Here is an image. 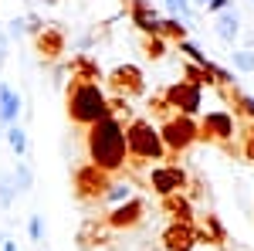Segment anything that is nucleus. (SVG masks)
<instances>
[{
  "label": "nucleus",
  "mask_w": 254,
  "mask_h": 251,
  "mask_svg": "<svg viewBox=\"0 0 254 251\" xmlns=\"http://www.w3.org/2000/svg\"><path fill=\"white\" fill-rule=\"evenodd\" d=\"M85 153L92 160V167H98L102 173H119L122 167H126V126H122V119L116 116H105L98 119L95 126H88V133H85Z\"/></svg>",
  "instance_id": "1"
},
{
  "label": "nucleus",
  "mask_w": 254,
  "mask_h": 251,
  "mask_svg": "<svg viewBox=\"0 0 254 251\" xmlns=\"http://www.w3.org/2000/svg\"><path fill=\"white\" fill-rule=\"evenodd\" d=\"M126 153H129V167L139 170L153 160H163L166 163V146H163V136H159V126H153V119H132L126 126Z\"/></svg>",
  "instance_id": "2"
},
{
  "label": "nucleus",
  "mask_w": 254,
  "mask_h": 251,
  "mask_svg": "<svg viewBox=\"0 0 254 251\" xmlns=\"http://www.w3.org/2000/svg\"><path fill=\"white\" fill-rule=\"evenodd\" d=\"M64 102H68V119L75 126H95L98 119L109 116V98L98 85H88V82H68V92H64Z\"/></svg>",
  "instance_id": "3"
},
{
  "label": "nucleus",
  "mask_w": 254,
  "mask_h": 251,
  "mask_svg": "<svg viewBox=\"0 0 254 251\" xmlns=\"http://www.w3.org/2000/svg\"><path fill=\"white\" fill-rule=\"evenodd\" d=\"M159 136H163V146H166V153H187L190 146H193L196 139H200V129H196V119L190 116H170L163 119V126H159Z\"/></svg>",
  "instance_id": "4"
},
{
  "label": "nucleus",
  "mask_w": 254,
  "mask_h": 251,
  "mask_svg": "<svg viewBox=\"0 0 254 251\" xmlns=\"http://www.w3.org/2000/svg\"><path fill=\"white\" fill-rule=\"evenodd\" d=\"M196 129H200V139H203V143H217V146H224L227 153H237V146H234L237 122H234V116H231V112L214 109V112L200 116Z\"/></svg>",
  "instance_id": "5"
},
{
  "label": "nucleus",
  "mask_w": 254,
  "mask_h": 251,
  "mask_svg": "<svg viewBox=\"0 0 254 251\" xmlns=\"http://www.w3.org/2000/svg\"><path fill=\"white\" fill-rule=\"evenodd\" d=\"M187 187H190V173L180 163H173V160L156 163L149 170V190L159 193V200L163 197H173V193H187Z\"/></svg>",
  "instance_id": "6"
},
{
  "label": "nucleus",
  "mask_w": 254,
  "mask_h": 251,
  "mask_svg": "<svg viewBox=\"0 0 254 251\" xmlns=\"http://www.w3.org/2000/svg\"><path fill=\"white\" fill-rule=\"evenodd\" d=\"M109 187H112V176L102 173L98 167H92V163H85V167L75 170V197L85 200V204L102 200V197L109 193Z\"/></svg>",
  "instance_id": "7"
},
{
  "label": "nucleus",
  "mask_w": 254,
  "mask_h": 251,
  "mask_svg": "<svg viewBox=\"0 0 254 251\" xmlns=\"http://www.w3.org/2000/svg\"><path fill=\"white\" fill-rule=\"evenodd\" d=\"M163 98H166V105L173 109L176 116L196 119L200 116V105H203V88H196L190 82H173V85L163 92Z\"/></svg>",
  "instance_id": "8"
},
{
  "label": "nucleus",
  "mask_w": 254,
  "mask_h": 251,
  "mask_svg": "<svg viewBox=\"0 0 254 251\" xmlns=\"http://www.w3.org/2000/svg\"><path fill=\"white\" fill-rule=\"evenodd\" d=\"M105 82H109V88L116 92L119 98H136L146 92V82H142V72H139L136 65H119V68H112L109 75H105Z\"/></svg>",
  "instance_id": "9"
},
{
  "label": "nucleus",
  "mask_w": 254,
  "mask_h": 251,
  "mask_svg": "<svg viewBox=\"0 0 254 251\" xmlns=\"http://www.w3.org/2000/svg\"><path fill=\"white\" fill-rule=\"evenodd\" d=\"M142 214H146V204L139 197H132V200H126V204H119V207H112L105 214V224L116 228V231H126V228H136L142 221Z\"/></svg>",
  "instance_id": "10"
},
{
  "label": "nucleus",
  "mask_w": 254,
  "mask_h": 251,
  "mask_svg": "<svg viewBox=\"0 0 254 251\" xmlns=\"http://www.w3.org/2000/svg\"><path fill=\"white\" fill-rule=\"evenodd\" d=\"M163 248L166 251H193L196 248V224L173 221V224L163 231Z\"/></svg>",
  "instance_id": "11"
},
{
  "label": "nucleus",
  "mask_w": 254,
  "mask_h": 251,
  "mask_svg": "<svg viewBox=\"0 0 254 251\" xmlns=\"http://www.w3.org/2000/svg\"><path fill=\"white\" fill-rule=\"evenodd\" d=\"M129 17L146 38H159V14L149 0H129Z\"/></svg>",
  "instance_id": "12"
},
{
  "label": "nucleus",
  "mask_w": 254,
  "mask_h": 251,
  "mask_svg": "<svg viewBox=\"0 0 254 251\" xmlns=\"http://www.w3.org/2000/svg\"><path fill=\"white\" fill-rule=\"evenodd\" d=\"M105 228H109L105 221H98V217H88V221L81 224V231H78V248H81V251L102 248V245L109 241V231H105Z\"/></svg>",
  "instance_id": "13"
},
{
  "label": "nucleus",
  "mask_w": 254,
  "mask_h": 251,
  "mask_svg": "<svg viewBox=\"0 0 254 251\" xmlns=\"http://www.w3.org/2000/svg\"><path fill=\"white\" fill-rule=\"evenodd\" d=\"M227 241V228L220 224L217 214H203V221L196 224V245H224Z\"/></svg>",
  "instance_id": "14"
},
{
  "label": "nucleus",
  "mask_w": 254,
  "mask_h": 251,
  "mask_svg": "<svg viewBox=\"0 0 254 251\" xmlns=\"http://www.w3.org/2000/svg\"><path fill=\"white\" fill-rule=\"evenodd\" d=\"M64 31H61V27H44V31H41L38 34V55L44 61H55L61 55V51H64Z\"/></svg>",
  "instance_id": "15"
},
{
  "label": "nucleus",
  "mask_w": 254,
  "mask_h": 251,
  "mask_svg": "<svg viewBox=\"0 0 254 251\" xmlns=\"http://www.w3.org/2000/svg\"><path fill=\"white\" fill-rule=\"evenodd\" d=\"M159 207L170 214L173 221H187V224H193V200H190V193H173V197H163V200H159Z\"/></svg>",
  "instance_id": "16"
},
{
  "label": "nucleus",
  "mask_w": 254,
  "mask_h": 251,
  "mask_svg": "<svg viewBox=\"0 0 254 251\" xmlns=\"http://www.w3.org/2000/svg\"><path fill=\"white\" fill-rule=\"evenodd\" d=\"M68 72H71V82H88V85H98V78H105L102 68H98V61H92L88 55H75L71 65H68Z\"/></svg>",
  "instance_id": "17"
},
{
  "label": "nucleus",
  "mask_w": 254,
  "mask_h": 251,
  "mask_svg": "<svg viewBox=\"0 0 254 251\" xmlns=\"http://www.w3.org/2000/svg\"><path fill=\"white\" fill-rule=\"evenodd\" d=\"M17 112H20V95L10 85H0V122L3 126H14Z\"/></svg>",
  "instance_id": "18"
},
{
  "label": "nucleus",
  "mask_w": 254,
  "mask_h": 251,
  "mask_svg": "<svg viewBox=\"0 0 254 251\" xmlns=\"http://www.w3.org/2000/svg\"><path fill=\"white\" fill-rule=\"evenodd\" d=\"M224 95H227L231 102H234V112H237V116H248V119L254 122V98H251V95H244V92H241L237 85L224 88Z\"/></svg>",
  "instance_id": "19"
},
{
  "label": "nucleus",
  "mask_w": 254,
  "mask_h": 251,
  "mask_svg": "<svg viewBox=\"0 0 254 251\" xmlns=\"http://www.w3.org/2000/svg\"><path fill=\"white\" fill-rule=\"evenodd\" d=\"M217 34L227 41V44H234V38H237V10L234 7L224 10V14H217Z\"/></svg>",
  "instance_id": "20"
},
{
  "label": "nucleus",
  "mask_w": 254,
  "mask_h": 251,
  "mask_svg": "<svg viewBox=\"0 0 254 251\" xmlns=\"http://www.w3.org/2000/svg\"><path fill=\"white\" fill-rule=\"evenodd\" d=\"M159 38L163 41H176V44H180V41H187V24H183V20H176V17H159Z\"/></svg>",
  "instance_id": "21"
},
{
  "label": "nucleus",
  "mask_w": 254,
  "mask_h": 251,
  "mask_svg": "<svg viewBox=\"0 0 254 251\" xmlns=\"http://www.w3.org/2000/svg\"><path fill=\"white\" fill-rule=\"evenodd\" d=\"M183 78H187L190 85H196V88H203V85H217L214 78L207 75L200 65H193V61H187V68H183Z\"/></svg>",
  "instance_id": "22"
},
{
  "label": "nucleus",
  "mask_w": 254,
  "mask_h": 251,
  "mask_svg": "<svg viewBox=\"0 0 254 251\" xmlns=\"http://www.w3.org/2000/svg\"><path fill=\"white\" fill-rule=\"evenodd\" d=\"M3 136H7L10 150H14L17 156H24V153H27V133H24L20 126H7V129H3Z\"/></svg>",
  "instance_id": "23"
},
{
  "label": "nucleus",
  "mask_w": 254,
  "mask_h": 251,
  "mask_svg": "<svg viewBox=\"0 0 254 251\" xmlns=\"http://www.w3.org/2000/svg\"><path fill=\"white\" fill-rule=\"evenodd\" d=\"M102 200H105V204H126V200H132V187H129V183H112V187H109V193H105V197H102Z\"/></svg>",
  "instance_id": "24"
},
{
  "label": "nucleus",
  "mask_w": 254,
  "mask_h": 251,
  "mask_svg": "<svg viewBox=\"0 0 254 251\" xmlns=\"http://www.w3.org/2000/svg\"><path fill=\"white\" fill-rule=\"evenodd\" d=\"M142 55L149 61H159L163 55H166V41L163 38H142Z\"/></svg>",
  "instance_id": "25"
},
{
  "label": "nucleus",
  "mask_w": 254,
  "mask_h": 251,
  "mask_svg": "<svg viewBox=\"0 0 254 251\" xmlns=\"http://www.w3.org/2000/svg\"><path fill=\"white\" fill-rule=\"evenodd\" d=\"M176 48H180V51H183V55H187V58L193 61V65H200V68H203V65H207V55H203V51H200V48H196V44H190V41H180V44H176Z\"/></svg>",
  "instance_id": "26"
},
{
  "label": "nucleus",
  "mask_w": 254,
  "mask_h": 251,
  "mask_svg": "<svg viewBox=\"0 0 254 251\" xmlns=\"http://www.w3.org/2000/svg\"><path fill=\"white\" fill-rule=\"evenodd\" d=\"M241 136H244V146H241V153H244V156H248V160L254 163V122H244V126H241Z\"/></svg>",
  "instance_id": "27"
},
{
  "label": "nucleus",
  "mask_w": 254,
  "mask_h": 251,
  "mask_svg": "<svg viewBox=\"0 0 254 251\" xmlns=\"http://www.w3.org/2000/svg\"><path fill=\"white\" fill-rule=\"evenodd\" d=\"M166 7H170V14H173L176 20H183V24L190 20V3H187V0H166Z\"/></svg>",
  "instance_id": "28"
},
{
  "label": "nucleus",
  "mask_w": 254,
  "mask_h": 251,
  "mask_svg": "<svg viewBox=\"0 0 254 251\" xmlns=\"http://www.w3.org/2000/svg\"><path fill=\"white\" fill-rule=\"evenodd\" d=\"M14 190H31V170L17 163V173H14Z\"/></svg>",
  "instance_id": "29"
},
{
  "label": "nucleus",
  "mask_w": 254,
  "mask_h": 251,
  "mask_svg": "<svg viewBox=\"0 0 254 251\" xmlns=\"http://www.w3.org/2000/svg\"><path fill=\"white\" fill-rule=\"evenodd\" d=\"M234 68L254 72V51H234Z\"/></svg>",
  "instance_id": "30"
},
{
  "label": "nucleus",
  "mask_w": 254,
  "mask_h": 251,
  "mask_svg": "<svg viewBox=\"0 0 254 251\" xmlns=\"http://www.w3.org/2000/svg\"><path fill=\"white\" fill-rule=\"evenodd\" d=\"M149 109H153V116H166V119L173 116V109L166 105V98H163V95H153V98H149Z\"/></svg>",
  "instance_id": "31"
},
{
  "label": "nucleus",
  "mask_w": 254,
  "mask_h": 251,
  "mask_svg": "<svg viewBox=\"0 0 254 251\" xmlns=\"http://www.w3.org/2000/svg\"><path fill=\"white\" fill-rule=\"evenodd\" d=\"M27 231H31V238H34V241H41V234H44V221H41V214H34V217H31Z\"/></svg>",
  "instance_id": "32"
},
{
  "label": "nucleus",
  "mask_w": 254,
  "mask_h": 251,
  "mask_svg": "<svg viewBox=\"0 0 254 251\" xmlns=\"http://www.w3.org/2000/svg\"><path fill=\"white\" fill-rule=\"evenodd\" d=\"M10 197H14V183H7V180H0V204L7 207V204H10Z\"/></svg>",
  "instance_id": "33"
},
{
  "label": "nucleus",
  "mask_w": 254,
  "mask_h": 251,
  "mask_svg": "<svg viewBox=\"0 0 254 251\" xmlns=\"http://www.w3.org/2000/svg\"><path fill=\"white\" fill-rule=\"evenodd\" d=\"M231 7H234L231 0H210V3H207V10H210V14H224V10H231Z\"/></svg>",
  "instance_id": "34"
},
{
  "label": "nucleus",
  "mask_w": 254,
  "mask_h": 251,
  "mask_svg": "<svg viewBox=\"0 0 254 251\" xmlns=\"http://www.w3.org/2000/svg\"><path fill=\"white\" fill-rule=\"evenodd\" d=\"M3 251H17V245H14V241H7V245H3Z\"/></svg>",
  "instance_id": "35"
},
{
  "label": "nucleus",
  "mask_w": 254,
  "mask_h": 251,
  "mask_svg": "<svg viewBox=\"0 0 254 251\" xmlns=\"http://www.w3.org/2000/svg\"><path fill=\"white\" fill-rule=\"evenodd\" d=\"M200 3H210V0H200Z\"/></svg>",
  "instance_id": "36"
}]
</instances>
